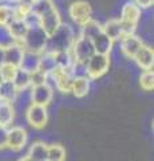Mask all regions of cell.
I'll return each mask as SVG.
<instances>
[{"instance_id":"cell-1","label":"cell","mask_w":154,"mask_h":161,"mask_svg":"<svg viewBox=\"0 0 154 161\" xmlns=\"http://www.w3.org/2000/svg\"><path fill=\"white\" fill-rule=\"evenodd\" d=\"M74 39H75V32H74L72 27L68 26V24L62 23L61 27L52 35L48 36L44 51H48V53L68 51L74 43Z\"/></svg>"},{"instance_id":"cell-2","label":"cell","mask_w":154,"mask_h":161,"mask_svg":"<svg viewBox=\"0 0 154 161\" xmlns=\"http://www.w3.org/2000/svg\"><path fill=\"white\" fill-rule=\"evenodd\" d=\"M47 39H48L47 34L42 30L39 23H32V24H28V31L20 42V44L26 51L42 54L44 51V48H46Z\"/></svg>"},{"instance_id":"cell-3","label":"cell","mask_w":154,"mask_h":161,"mask_svg":"<svg viewBox=\"0 0 154 161\" xmlns=\"http://www.w3.org/2000/svg\"><path fill=\"white\" fill-rule=\"evenodd\" d=\"M70 53L74 59V64L84 66L87 63V60L95 54V50H94V46L90 39L83 36V35H79L78 38L74 39Z\"/></svg>"},{"instance_id":"cell-4","label":"cell","mask_w":154,"mask_h":161,"mask_svg":"<svg viewBox=\"0 0 154 161\" xmlns=\"http://www.w3.org/2000/svg\"><path fill=\"white\" fill-rule=\"evenodd\" d=\"M110 67V55L95 53L84 64V73L88 79H98L107 73Z\"/></svg>"},{"instance_id":"cell-5","label":"cell","mask_w":154,"mask_h":161,"mask_svg":"<svg viewBox=\"0 0 154 161\" xmlns=\"http://www.w3.org/2000/svg\"><path fill=\"white\" fill-rule=\"evenodd\" d=\"M140 19H141V8L135 3L129 2L123 6L119 22L122 23L125 34H134Z\"/></svg>"},{"instance_id":"cell-6","label":"cell","mask_w":154,"mask_h":161,"mask_svg":"<svg viewBox=\"0 0 154 161\" xmlns=\"http://www.w3.org/2000/svg\"><path fill=\"white\" fill-rule=\"evenodd\" d=\"M91 14H93L91 6L87 2H83V0L74 2L68 7V15L78 26H83L84 23H87L90 19H93Z\"/></svg>"},{"instance_id":"cell-7","label":"cell","mask_w":154,"mask_h":161,"mask_svg":"<svg viewBox=\"0 0 154 161\" xmlns=\"http://www.w3.org/2000/svg\"><path fill=\"white\" fill-rule=\"evenodd\" d=\"M26 118H27V122L34 129H43L47 125V121H48L47 108L31 103L26 112Z\"/></svg>"},{"instance_id":"cell-8","label":"cell","mask_w":154,"mask_h":161,"mask_svg":"<svg viewBox=\"0 0 154 161\" xmlns=\"http://www.w3.org/2000/svg\"><path fill=\"white\" fill-rule=\"evenodd\" d=\"M48 75L52 78L56 89L61 93H64V94L71 93V83L74 78V73L71 70H63V69L55 67Z\"/></svg>"},{"instance_id":"cell-9","label":"cell","mask_w":154,"mask_h":161,"mask_svg":"<svg viewBox=\"0 0 154 161\" xmlns=\"http://www.w3.org/2000/svg\"><path fill=\"white\" fill-rule=\"evenodd\" d=\"M38 19H39V26H40L43 31L47 34V36L52 35L62 24L61 14L58 12L56 7L52 8V9H50V11H47L46 14L40 15Z\"/></svg>"},{"instance_id":"cell-10","label":"cell","mask_w":154,"mask_h":161,"mask_svg":"<svg viewBox=\"0 0 154 161\" xmlns=\"http://www.w3.org/2000/svg\"><path fill=\"white\" fill-rule=\"evenodd\" d=\"M27 130L22 126H13L8 129L7 133V148L15 152H19L24 148V145L27 144Z\"/></svg>"},{"instance_id":"cell-11","label":"cell","mask_w":154,"mask_h":161,"mask_svg":"<svg viewBox=\"0 0 154 161\" xmlns=\"http://www.w3.org/2000/svg\"><path fill=\"white\" fill-rule=\"evenodd\" d=\"M54 92L52 87L46 82L42 85H36L31 89V102L35 105H40V106H48L52 101Z\"/></svg>"},{"instance_id":"cell-12","label":"cell","mask_w":154,"mask_h":161,"mask_svg":"<svg viewBox=\"0 0 154 161\" xmlns=\"http://www.w3.org/2000/svg\"><path fill=\"white\" fill-rule=\"evenodd\" d=\"M93 46H94V50L95 53L98 54H105V55H110L111 50H113V44L114 42L107 36V35L103 32V30L98 31L95 35H93L90 38Z\"/></svg>"},{"instance_id":"cell-13","label":"cell","mask_w":154,"mask_h":161,"mask_svg":"<svg viewBox=\"0 0 154 161\" xmlns=\"http://www.w3.org/2000/svg\"><path fill=\"white\" fill-rule=\"evenodd\" d=\"M142 40L141 38H138L134 34H126L125 36L121 39V50L122 53L126 55L127 58H131L137 54V51L141 48L142 46Z\"/></svg>"},{"instance_id":"cell-14","label":"cell","mask_w":154,"mask_h":161,"mask_svg":"<svg viewBox=\"0 0 154 161\" xmlns=\"http://www.w3.org/2000/svg\"><path fill=\"white\" fill-rule=\"evenodd\" d=\"M135 63L140 66L142 70H153L154 64V51L151 47L142 44L141 48L137 51V54L133 57Z\"/></svg>"},{"instance_id":"cell-15","label":"cell","mask_w":154,"mask_h":161,"mask_svg":"<svg viewBox=\"0 0 154 161\" xmlns=\"http://www.w3.org/2000/svg\"><path fill=\"white\" fill-rule=\"evenodd\" d=\"M102 30L109 38H110L113 42L115 40H121L123 36H125V30L122 27V23L119 22V19H111L106 22L102 26Z\"/></svg>"},{"instance_id":"cell-16","label":"cell","mask_w":154,"mask_h":161,"mask_svg":"<svg viewBox=\"0 0 154 161\" xmlns=\"http://www.w3.org/2000/svg\"><path fill=\"white\" fill-rule=\"evenodd\" d=\"M88 92H90V79L86 75H75L71 83V93L74 94V97L83 98Z\"/></svg>"},{"instance_id":"cell-17","label":"cell","mask_w":154,"mask_h":161,"mask_svg":"<svg viewBox=\"0 0 154 161\" xmlns=\"http://www.w3.org/2000/svg\"><path fill=\"white\" fill-rule=\"evenodd\" d=\"M23 54H24V48L20 43H13L11 44L9 47L4 48V59H6V63L9 64H13V66L19 67L20 66V62H22V58H23Z\"/></svg>"},{"instance_id":"cell-18","label":"cell","mask_w":154,"mask_h":161,"mask_svg":"<svg viewBox=\"0 0 154 161\" xmlns=\"http://www.w3.org/2000/svg\"><path fill=\"white\" fill-rule=\"evenodd\" d=\"M8 28L11 31L12 36L15 38L18 43H20L23 38L26 36V34L28 31V23L26 22V19H19V18H13L8 24Z\"/></svg>"},{"instance_id":"cell-19","label":"cell","mask_w":154,"mask_h":161,"mask_svg":"<svg viewBox=\"0 0 154 161\" xmlns=\"http://www.w3.org/2000/svg\"><path fill=\"white\" fill-rule=\"evenodd\" d=\"M39 62H40V54L32 53V51H26V50H24V54H23L19 69H22L27 73H32L39 69Z\"/></svg>"},{"instance_id":"cell-20","label":"cell","mask_w":154,"mask_h":161,"mask_svg":"<svg viewBox=\"0 0 154 161\" xmlns=\"http://www.w3.org/2000/svg\"><path fill=\"white\" fill-rule=\"evenodd\" d=\"M28 157L32 161H47L48 158V145L38 141L31 145V148L28 150Z\"/></svg>"},{"instance_id":"cell-21","label":"cell","mask_w":154,"mask_h":161,"mask_svg":"<svg viewBox=\"0 0 154 161\" xmlns=\"http://www.w3.org/2000/svg\"><path fill=\"white\" fill-rule=\"evenodd\" d=\"M15 118V109L11 102L0 98V125L9 126Z\"/></svg>"},{"instance_id":"cell-22","label":"cell","mask_w":154,"mask_h":161,"mask_svg":"<svg viewBox=\"0 0 154 161\" xmlns=\"http://www.w3.org/2000/svg\"><path fill=\"white\" fill-rule=\"evenodd\" d=\"M19 92L15 87V85L9 80H0V98L4 101L13 103L16 99Z\"/></svg>"},{"instance_id":"cell-23","label":"cell","mask_w":154,"mask_h":161,"mask_svg":"<svg viewBox=\"0 0 154 161\" xmlns=\"http://www.w3.org/2000/svg\"><path fill=\"white\" fill-rule=\"evenodd\" d=\"M12 83L15 85V87H16V90L19 93L24 92L26 89H28L29 86H31V74L24 71V70H22V69H18Z\"/></svg>"},{"instance_id":"cell-24","label":"cell","mask_w":154,"mask_h":161,"mask_svg":"<svg viewBox=\"0 0 154 161\" xmlns=\"http://www.w3.org/2000/svg\"><path fill=\"white\" fill-rule=\"evenodd\" d=\"M54 57H55L56 67L63 69V70H71L74 73V59L71 57L70 50H68V51L54 53Z\"/></svg>"},{"instance_id":"cell-25","label":"cell","mask_w":154,"mask_h":161,"mask_svg":"<svg viewBox=\"0 0 154 161\" xmlns=\"http://www.w3.org/2000/svg\"><path fill=\"white\" fill-rule=\"evenodd\" d=\"M52 8H55V4L52 0H32L31 2V14L35 15L36 18Z\"/></svg>"},{"instance_id":"cell-26","label":"cell","mask_w":154,"mask_h":161,"mask_svg":"<svg viewBox=\"0 0 154 161\" xmlns=\"http://www.w3.org/2000/svg\"><path fill=\"white\" fill-rule=\"evenodd\" d=\"M55 67H56V62H55L54 53H48V51L42 53L40 54V62H39V70L48 75Z\"/></svg>"},{"instance_id":"cell-27","label":"cell","mask_w":154,"mask_h":161,"mask_svg":"<svg viewBox=\"0 0 154 161\" xmlns=\"http://www.w3.org/2000/svg\"><path fill=\"white\" fill-rule=\"evenodd\" d=\"M140 86L145 92H153L154 89V73L153 70H143L140 77Z\"/></svg>"},{"instance_id":"cell-28","label":"cell","mask_w":154,"mask_h":161,"mask_svg":"<svg viewBox=\"0 0 154 161\" xmlns=\"http://www.w3.org/2000/svg\"><path fill=\"white\" fill-rule=\"evenodd\" d=\"M13 43H16V40L12 36L8 26L7 24H0V47L7 48Z\"/></svg>"},{"instance_id":"cell-29","label":"cell","mask_w":154,"mask_h":161,"mask_svg":"<svg viewBox=\"0 0 154 161\" xmlns=\"http://www.w3.org/2000/svg\"><path fill=\"white\" fill-rule=\"evenodd\" d=\"M66 160V150L62 145H50L48 147V158L47 161H64Z\"/></svg>"},{"instance_id":"cell-30","label":"cell","mask_w":154,"mask_h":161,"mask_svg":"<svg viewBox=\"0 0 154 161\" xmlns=\"http://www.w3.org/2000/svg\"><path fill=\"white\" fill-rule=\"evenodd\" d=\"M18 69L19 67L13 66V64L3 63L2 66H0V79L12 82L13 78H15V74H16V71H18Z\"/></svg>"},{"instance_id":"cell-31","label":"cell","mask_w":154,"mask_h":161,"mask_svg":"<svg viewBox=\"0 0 154 161\" xmlns=\"http://www.w3.org/2000/svg\"><path fill=\"white\" fill-rule=\"evenodd\" d=\"M13 19V8L8 4L0 3V24H8Z\"/></svg>"},{"instance_id":"cell-32","label":"cell","mask_w":154,"mask_h":161,"mask_svg":"<svg viewBox=\"0 0 154 161\" xmlns=\"http://www.w3.org/2000/svg\"><path fill=\"white\" fill-rule=\"evenodd\" d=\"M31 74V86H36V85H42V83H46L47 82V78L48 75L46 73L40 71V70H35V71L29 73Z\"/></svg>"},{"instance_id":"cell-33","label":"cell","mask_w":154,"mask_h":161,"mask_svg":"<svg viewBox=\"0 0 154 161\" xmlns=\"http://www.w3.org/2000/svg\"><path fill=\"white\" fill-rule=\"evenodd\" d=\"M7 133H8L7 126L0 125V150L7 148Z\"/></svg>"},{"instance_id":"cell-34","label":"cell","mask_w":154,"mask_h":161,"mask_svg":"<svg viewBox=\"0 0 154 161\" xmlns=\"http://www.w3.org/2000/svg\"><path fill=\"white\" fill-rule=\"evenodd\" d=\"M134 3L140 8H149L153 6V0H134Z\"/></svg>"},{"instance_id":"cell-35","label":"cell","mask_w":154,"mask_h":161,"mask_svg":"<svg viewBox=\"0 0 154 161\" xmlns=\"http://www.w3.org/2000/svg\"><path fill=\"white\" fill-rule=\"evenodd\" d=\"M3 63H6V59H4V48L0 47V66Z\"/></svg>"},{"instance_id":"cell-36","label":"cell","mask_w":154,"mask_h":161,"mask_svg":"<svg viewBox=\"0 0 154 161\" xmlns=\"http://www.w3.org/2000/svg\"><path fill=\"white\" fill-rule=\"evenodd\" d=\"M7 2H9V3H12V4H18V3H20V2H23V0H7Z\"/></svg>"},{"instance_id":"cell-37","label":"cell","mask_w":154,"mask_h":161,"mask_svg":"<svg viewBox=\"0 0 154 161\" xmlns=\"http://www.w3.org/2000/svg\"><path fill=\"white\" fill-rule=\"evenodd\" d=\"M19 161H32V160H31V158H29V157H28V156H26V157H22V158H20V160H19Z\"/></svg>"},{"instance_id":"cell-38","label":"cell","mask_w":154,"mask_h":161,"mask_svg":"<svg viewBox=\"0 0 154 161\" xmlns=\"http://www.w3.org/2000/svg\"><path fill=\"white\" fill-rule=\"evenodd\" d=\"M28 2H32V0H28Z\"/></svg>"}]
</instances>
